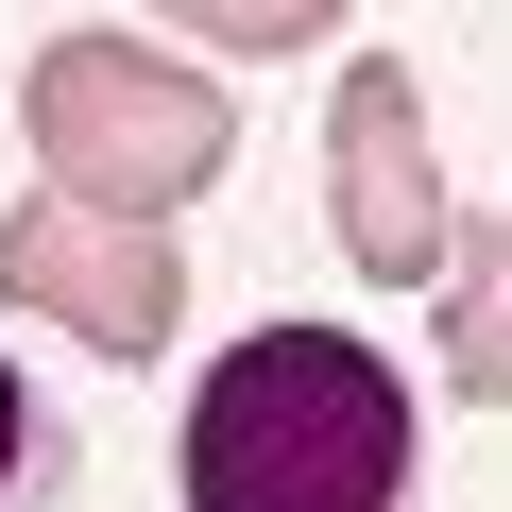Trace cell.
Wrapping results in <instances>:
<instances>
[{
  "label": "cell",
  "mask_w": 512,
  "mask_h": 512,
  "mask_svg": "<svg viewBox=\"0 0 512 512\" xmlns=\"http://www.w3.org/2000/svg\"><path fill=\"white\" fill-rule=\"evenodd\" d=\"M188 512H410V376L359 325H256L188 393Z\"/></svg>",
  "instance_id": "obj_1"
},
{
  "label": "cell",
  "mask_w": 512,
  "mask_h": 512,
  "mask_svg": "<svg viewBox=\"0 0 512 512\" xmlns=\"http://www.w3.org/2000/svg\"><path fill=\"white\" fill-rule=\"evenodd\" d=\"M18 137H35V171H52V205H103V222H171L188 188H222V154H239V103L188 69V52H154V35H52L35 69H18Z\"/></svg>",
  "instance_id": "obj_2"
},
{
  "label": "cell",
  "mask_w": 512,
  "mask_h": 512,
  "mask_svg": "<svg viewBox=\"0 0 512 512\" xmlns=\"http://www.w3.org/2000/svg\"><path fill=\"white\" fill-rule=\"evenodd\" d=\"M0 308L18 325H69V342H103V359H154L171 325H188V256H171V222H103V205H18L0 222Z\"/></svg>",
  "instance_id": "obj_3"
},
{
  "label": "cell",
  "mask_w": 512,
  "mask_h": 512,
  "mask_svg": "<svg viewBox=\"0 0 512 512\" xmlns=\"http://www.w3.org/2000/svg\"><path fill=\"white\" fill-rule=\"evenodd\" d=\"M325 222H342V256H359L376 291H444V256H461L444 171H427V86H410L393 52L342 69V120H325Z\"/></svg>",
  "instance_id": "obj_4"
},
{
  "label": "cell",
  "mask_w": 512,
  "mask_h": 512,
  "mask_svg": "<svg viewBox=\"0 0 512 512\" xmlns=\"http://www.w3.org/2000/svg\"><path fill=\"white\" fill-rule=\"evenodd\" d=\"M444 376L478 410H512V188L478 205V239L444 256Z\"/></svg>",
  "instance_id": "obj_5"
},
{
  "label": "cell",
  "mask_w": 512,
  "mask_h": 512,
  "mask_svg": "<svg viewBox=\"0 0 512 512\" xmlns=\"http://www.w3.org/2000/svg\"><path fill=\"white\" fill-rule=\"evenodd\" d=\"M18 478H35V393L0 376V495H18Z\"/></svg>",
  "instance_id": "obj_6"
}]
</instances>
